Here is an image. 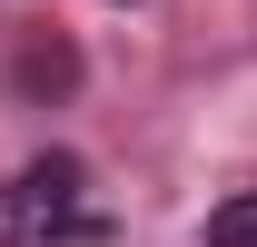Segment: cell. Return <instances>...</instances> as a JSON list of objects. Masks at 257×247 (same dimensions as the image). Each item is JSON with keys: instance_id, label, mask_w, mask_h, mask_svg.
<instances>
[{"instance_id": "obj_1", "label": "cell", "mask_w": 257, "mask_h": 247, "mask_svg": "<svg viewBox=\"0 0 257 247\" xmlns=\"http://www.w3.org/2000/svg\"><path fill=\"white\" fill-rule=\"evenodd\" d=\"M79 188H89V168H79L69 149L30 158L20 178L0 188V237H10V247H30V237H60L69 217H79Z\"/></svg>"}, {"instance_id": "obj_2", "label": "cell", "mask_w": 257, "mask_h": 247, "mask_svg": "<svg viewBox=\"0 0 257 247\" xmlns=\"http://www.w3.org/2000/svg\"><path fill=\"white\" fill-rule=\"evenodd\" d=\"M208 247H257V188H237V198L208 208Z\"/></svg>"}, {"instance_id": "obj_3", "label": "cell", "mask_w": 257, "mask_h": 247, "mask_svg": "<svg viewBox=\"0 0 257 247\" xmlns=\"http://www.w3.org/2000/svg\"><path fill=\"white\" fill-rule=\"evenodd\" d=\"M69 79H79V60H69L60 40L50 50H20V89H69Z\"/></svg>"}]
</instances>
